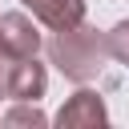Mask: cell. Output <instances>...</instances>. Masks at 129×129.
<instances>
[{
    "label": "cell",
    "mask_w": 129,
    "mask_h": 129,
    "mask_svg": "<svg viewBox=\"0 0 129 129\" xmlns=\"http://www.w3.org/2000/svg\"><path fill=\"white\" fill-rule=\"evenodd\" d=\"M109 56H113V52H109V36L97 32V28H89L85 20H81L77 28H60V32L48 40V60H52L69 81H77V85L97 81V77L105 73Z\"/></svg>",
    "instance_id": "cell-1"
},
{
    "label": "cell",
    "mask_w": 129,
    "mask_h": 129,
    "mask_svg": "<svg viewBox=\"0 0 129 129\" xmlns=\"http://www.w3.org/2000/svg\"><path fill=\"white\" fill-rule=\"evenodd\" d=\"M48 89V73L36 56H16L0 44V97L8 101H40Z\"/></svg>",
    "instance_id": "cell-2"
},
{
    "label": "cell",
    "mask_w": 129,
    "mask_h": 129,
    "mask_svg": "<svg viewBox=\"0 0 129 129\" xmlns=\"http://www.w3.org/2000/svg\"><path fill=\"white\" fill-rule=\"evenodd\" d=\"M105 121H109V109H105L101 93H93V89L73 93L60 105V113H56V125L60 129H89V125H105Z\"/></svg>",
    "instance_id": "cell-3"
},
{
    "label": "cell",
    "mask_w": 129,
    "mask_h": 129,
    "mask_svg": "<svg viewBox=\"0 0 129 129\" xmlns=\"http://www.w3.org/2000/svg\"><path fill=\"white\" fill-rule=\"evenodd\" d=\"M0 44H4L8 52H16V56H36L44 40H40L36 24H32L24 12H4V16H0Z\"/></svg>",
    "instance_id": "cell-4"
},
{
    "label": "cell",
    "mask_w": 129,
    "mask_h": 129,
    "mask_svg": "<svg viewBox=\"0 0 129 129\" xmlns=\"http://www.w3.org/2000/svg\"><path fill=\"white\" fill-rule=\"evenodd\" d=\"M24 8H32V16L52 32L77 28L85 20V0H24Z\"/></svg>",
    "instance_id": "cell-5"
},
{
    "label": "cell",
    "mask_w": 129,
    "mask_h": 129,
    "mask_svg": "<svg viewBox=\"0 0 129 129\" xmlns=\"http://www.w3.org/2000/svg\"><path fill=\"white\" fill-rule=\"evenodd\" d=\"M48 117L36 109V101H16L12 113H4V125H44Z\"/></svg>",
    "instance_id": "cell-6"
},
{
    "label": "cell",
    "mask_w": 129,
    "mask_h": 129,
    "mask_svg": "<svg viewBox=\"0 0 129 129\" xmlns=\"http://www.w3.org/2000/svg\"><path fill=\"white\" fill-rule=\"evenodd\" d=\"M105 36H109V52H113V60L129 64V20H121V24L109 28Z\"/></svg>",
    "instance_id": "cell-7"
},
{
    "label": "cell",
    "mask_w": 129,
    "mask_h": 129,
    "mask_svg": "<svg viewBox=\"0 0 129 129\" xmlns=\"http://www.w3.org/2000/svg\"><path fill=\"white\" fill-rule=\"evenodd\" d=\"M0 121H4V117H0Z\"/></svg>",
    "instance_id": "cell-8"
}]
</instances>
